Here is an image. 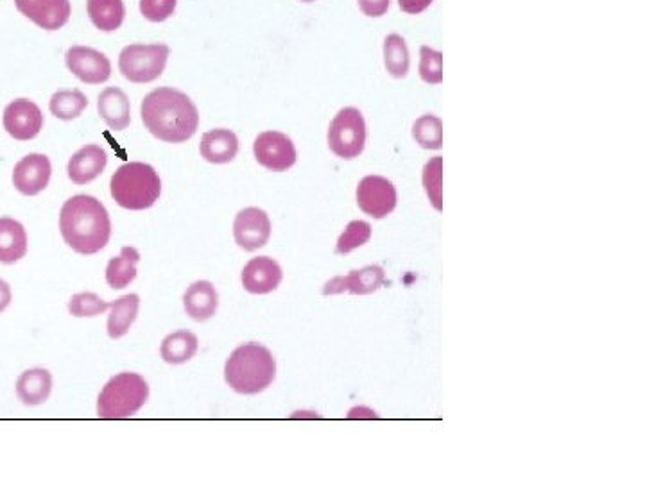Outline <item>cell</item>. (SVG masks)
Listing matches in <instances>:
<instances>
[{"label":"cell","instance_id":"cell-16","mask_svg":"<svg viewBox=\"0 0 645 483\" xmlns=\"http://www.w3.org/2000/svg\"><path fill=\"white\" fill-rule=\"evenodd\" d=\"M282 267L269 256H258L244 265L242 285L250 294H269L282 283Z\"/></svg>","mask_w":645,"mask_h":483},{"label":"cell","instance_id":"cell-3","mask_svg":"<svg viewBox=\"0 0 645 483\" xmlns=\"http://www.w3.org/2000/svg\"><path fill=\"white\" fill-rule=\"evenodd\" d=\"M276 362L262 344L250 342L233 351L224 365V380L239 394L253 396L275 382Z\"/></svg>","mask_w":645,"mask_h":483},{"label":"cell","instance_id":"cell-36","mask_svg":"<svg viewBox=\"0 0 645 483\" xmlns=\"http://www.w3.org/2000/svg\"><path fill=\"white\" fill-rule=\"evenodd\" d=\"M432 2L434 0H398V6L407 15H420L425 9L429 8Z\"/></svg>","mask_w":645,"mask_h":483},{"label":"cell","instance_id":"cell-4","mask_svg":"<svg viewBox=\"0 0 645 483\" xmlns=\"http://www.w3.org/2000/svg\"><path fill=\"white\" fill-rule=\"evenodd\" d=\"M112 197L126 210H147L162 194V181L151 165L131 161L112 176Z\"/></svg>","mask_w":645,"mask_h":483},{"label":"cell","instance_id":"cell-6","mask_svg":"<svg viewBox=\"0 0 645 483\" xmlns=\"http://www.w3.org/2000/svg\"><path fill=\"white\" fill-rule=\"evenodd\" d=\"M169 60V47L165 43H133L124 47L119 56L122 76L131 83H151L164 74Z\"/></svg>","mask_w":645,"mask_h":483},{"label":"cell","instance_id":"cell-14","mask_svg":"<svg viewBox=\"0 0 645 483\" xmlns=\"http://www.w3.org/2000/svg\"><path fill=\"white\" fill-rule=\"evenodd\" d=\"M386 276L384 269L379 265H368L361 271H352L348 276H337L334 280L328 281L323 289L325 296L334 294H353V296H368L373 294L384 285Z\"/></svg>","mask_w":645,"mask_h":483},{"label":"cell","instance_id":"cell-25","mask_svg":"<svg viewBox=\"0 0 645 483\" xmlns=\"http://www.w3.org/2000/svg\"><path fill=\"white\" fill-rule=\"evenodd\" d=\"M86 9L92 24L104 33L117 31L122 26L126 15L122 0H88Z\"/></svg>","mask_w":645,"mask_h":483},{"label":"cell","instance_id":"cell-24","mask_svg":"<svg viewBox=\"0 0 645 483\" xmlns=\"http://www.w3.org/2000/svg\"><path fill=\"white\" fill-rule=\"evenodd\" d=\"M140 253L135 247H122L121 256L112 258L106 267V281L112 289H126L137 278Z\"/></svg>","mask_w":645,"mask_h":483},{"label":"cell","instance_id":"cell-8","mask_svg":"<svg viewBox=\"0 0 645 483\" xmlns=\"http://www.w3.org/2000/svg\"><path fill=\"white\" fill-rule=\"evenodd\" d=\"M253 153L258 163L273 172H285L296 163V147L293 140L278 131H266L257 136Z\"/></svg>","mask_w":645,"mask_h":483},{"label":"cell","instance_id":"cell-38","mask_svg":"<svg viewBox=\"0 0 645 483\" xmlns=\"http://www.w3.org/2000/svg\"><path fill=\"white\" fill-rule=\"evenodd\" d=\"M301 2H316V0H301Z\"/></svg>","mask_w":645,"mask_h":483},{"label":"cell","instance_id":"cell-15","mask_svg":"<svg viewBox=\"0 0 645 483\" xmlns=\"http://www.w3.org/2000/svg\"><path fill=\"white\" fill-rule=\"evenodd\" d=\"M15 4L24 17L45 31H58L69 22V0H15Z\"/></svg>","mask_w":645,"mask_h":483},{"label":"cell","instance_id":"cell-29","mask_svg":"<svg viewBox=\"0 0 645 483\" xmlns=\"http://www.w3.org/2000/svg\"><path fill=\"white\" fill-rule=\"evenodd\" d=\"M413 136L423 149L438 151L443 147V122L434 115H423L414 122Z\"/></svg>","mask_w":645,"mask_h":483},{"label":"cell","instance_id":"cell-1","mask_svg":"<svg viewBox=\"0 0 645 483\" xmlns=\"http://www.w3.org/2000/svg\"><path fill=\"white\" fill-rule=\"evenodd\" d=\"M142 120L158 140L183 144L198 131L199 111L189 95L174 88H156L142 102Z\"/></svg>","mask_w":645,"mask_h":483},{"label":"cell","instance_id":"cell-31","mask_svg":"<svg viewBox=\"0 0 645 483\" xmlns=\"http://www.w3.org/2000/svg\"><path fill=\"white\" fill-rule=\"evenodd\" d=\"M371 238V226L368 222L352 221L337 240V255H350L357 247L364 246Z\"/></svg>","mask_w":645,"mask_h":483},{"label":"cell","instance_id":"cell-7","mask_svg":"<svg viewBox=\"0 0 645 483\" xmlns=\"http://www.w3.org/2000/svg\"><path fill=\"white\" fill-rule=\"evenodd\" d=\"M366 145V122L357 108H343L337 113L328 128V147L332 153L353 160L364 151Z\"/></svg>","mask_w":645,"mask_h":483},{"label":"cell","instance_id":"cell-35","mask_svg":"<svg viewBox=\"0 0 645 483\" xmlns=\"http://www.w3.org/2000/svg\"><path fill=\"white\" fill-rule=\"evenodd\" d=\"M359 6L366 17L380 18L386 15L391 0H359Z\"/></svg>","mask_w":645,"mask_h":483},{"label":"cell","instance_id":"cell-2","mask_svg":"<svg viewBox=\"0 0 645 483\" xmlns=\"http://www.w3.org/2000/svg\"><path fill=\"white\" fill-rule=\"evenodd\" d=\"M61 237L79 255H95L112 237V221L104 204L92 195H74L60 213Z\"/></svg>","mask_w":645,"mask_h":483},{"label":"cell","instance_id":"cell-19","mask_svg":"<svg viewBox=\"0 0 645 483\" xmlns=\"http://www.w3.org/2000/svg\"><path fill=\"white\" fill-rule=\"evenodd\" d=\"M183 306L187 315H190L194 321H208L212 315H215L219 306L217 290L210 281H196L185 292Z\"/></svg>","mask_w":645,"mask_h":483},{"label":"cell","instance_id":"cell-9","mask_svg":"<svg viewBox=\"0 0 645 483\" xmlns=\"http://www.w3.org/2000/svg\"><path fill=\"white\" fill-rule=\"evenodd\" d=\"M357 204L373 219H384L396 208L395 185L380 176H366L357 187Z\"/></svg>","mask_w":645,"mask_h":483},{"label":"cell","instance_id":"cell-17","mask_svg":"<svg viewBox=\"0 0 645 483\" xmlns=\"http://www.w3.org/2000/svg\"><path fill=\"white\" fill-rule=\"evenodd\" d=\"M108 156L99 145H85L69 161V178L76 185H86L99 178L106 169Z\"/></svg>","mask_w":645,"mask_h":483},{"label":"cell","instance_id":"cell-33","mask_svg":"<svg viewBox=\"0 0 645 483\" xmlns=\"http://www.w3.org/2000/svg\"><path fill=\"white\" fill-rule=\"evenodd\" d=\"M108 308L110 305L92 292L76 294L72 296L69 303L70 314L74 317H95V315L104 314Z\"/></svg>","mask_w":645,"mask_h":483},{"label":"cell","instance_id":"cell-10","mask_svg":"<svg viewBox=\"0 0 645 483\" xmlns=\"http://www.w3.org/2000/svg\"><path fill=\"white\" fill-rule=\"evenodd\" d=\"M67 67L74 76L86 85H101L112 76V63L103 52L92 47H70L65 56Z\"/></svg>","mask_w":645,"mask_h":483},{"label":"cell","instance_id":"cell-30","mask_svg":"<svg viewBox=\"0 0 645 483\" xmlns=\"http://www.w3.org/2000/svg\"><path fill=\"white\" fill-rule=\"evenodd\" d=\"M443 183V158L436 156L432 160L427 161L425 169H423V187L425 192L429 195L430 203L432 206L441 212L443 210V197H441V185Z\"/></svg>","mask_w":645,"mask_h":483},{"label":"cell","instance_id":"cell-22","mask_svg":"<svg viewBox=\"0 0 645 483\" xmlns=\"http://www.w3.org/2000/svg\"><path fill=\"white\" fill-rule=\"evenodd\" d=\"M27 253V233L15 219H0V263H15Z\"/></svg>","mask_w":645,"mask_h":483},{"label":"cell","instance_id":"cell-21","mask_svg":"<svg viewBox=\"0 0 645 483\" xmlns=\"http://www.w3.org/2000/svg\"><path fill=\"white\" fill-rule=\"evenodd\" d=\"M52 390V376L47 369H31L18 378L17 394L27 407L45 403Z\"/></svg>","mask_w":645,"mask_h":483},{"label":"cell","instance_id":"cell-32","mask_svg":"<svg viewBox=\"0 0 645 483\" xmlns=\"http://www.w3.org/2000/svg\"><path fill=\"white\" fill-rule=\"evenodd\" d=\"M420 76L427 85H439L443 81V54L423 45L420 49Z\"/></svg>","mask_w":645,"mask_h":483},{"label":"cell","instance_id":"cell-34","mask_svg":"<svg viewBox=\"0 0 645 483\" xmlns=\"http://www.w3.org/2000/svg\"><path fill=\"white\" fill-rule=\"evenodd\" d=\"M178 0H140V11L149 22H164L172 17Z\"/></svg>","mask_w":645,"mask_h":483},{"label":"cell","instance_id":"cell-27","mask_svg":"<svg viewBox=\"0 0 645 483\" xmlns=\"http://www.w3.org/2000/svg\"><path fill=\"white\" fill-rule=\"evenodd\" d=\"M384 63H386L387 72L396 79L407 76L411 67V58H409L407 43L400 34H389L384 40Z\"/></svg>","mask_w":645,"mask_h":483},{"label":"cell","instance_id":"cell-23","mask_svg":"<svg viewBox=\"0 0 645 483\" xmlns=\"http://www.w3.org/2000/svg\"><path fill=\"white\" fill-rule=\"evenodd\" d=\"M199 340L187 330L174 331L165 337L160 355L167 364L180 365L189 362L198 353Z\"/></svg>","mask_w":645,"mask_h":483},{"label":"cell","instance_id":"cell-5","mask_svg":"<svg viewBox=\"0 0 645 483\" xmlns=\"http://www.w3.org/2000/svg\"><path fill=\"white\" fill-rule=\"evenodd\" d=\"M147 398L149 387L140 374H117L99 394L97 416L101 419H128L146 405Z\"/></svg>","mask_w":645,"mask_h":483},{"label":"cell","instance_id":"cell-37","mask_svg":"<svg viewBox=\"0 0 645 483\" xmlns=\"http://www.w3.org/2000/svg\"><path fill=\"white\" fill-rule=\"evenodd\" d=\"M9 303H11V289L6 281L0 280V314L8 308Z\"/></svg>","mask_w":645,"mask_h":483},{"label":"cell","instance_id":"cell-13","mask_svg":"<svg viewBox=\"0 0 645 483\" xmlns=\"http://www.w3.org/2000/svg\"><path fill=\"white\" fill-rule=\"evenodd\" d=\"M51 160L45 154H29L13 170V185L20 194L38 195L51 181Z\"/></svg>","mask_w":645,"mask_h":483},{"label":"cell","instance_id":"cell-26","mask_svg":"<svg viewBox=\"0 0 645 483\" xmlns=\"http://www.w3.org/2000/svg\"><path fill=\"white\" fill-rule=\"evenodd\" d=\"M140 308V297L137 294L121 297L110 305V317H108V335L112 339H121L128 333L131 324L135 322Z\"/></svg>","mask_w":645,"mask_h":483},{"label":"cell","instance_id":"cell-20","mask_svg":"<svg viewBox=\"0 0 645 483\" xmlns=\"http://www.w3.org/2000/svg\"><path fill=\"white\" fill-rule=\"evenodd\" d=\"M99 115L104 122L115 129L122 131L131 122V106H129L128 95L122 92L121 88H106L103 94L99 95Z\"/></svg>","mask_w":645,"mask_h":483},{"label":"cell","instance_id":"cell-18","mask_svg":"<svg viewBox=\"0 0 645 483\" xmlns=\"http://www.w3.org/2000/svg\"><path fill=\"white\" fill-rule=\"evenodd\" d=\"M199 151L208 163L223 165L230 163L239 153V140L230 129H214L203 135Z\"/></svg>","mask_w":645,"mask_h":483},{"label":"cell","instance_id":"cell-28","mask_svg":"<svg viewBox=\"0 0 645 483\" xmlns=\"http://www.w3.org/2000/svg\"><path fill=\"white\" fill-rule=\"evenodd\" d=\"M88 99L79 90H61L52 95L49 108L54 117L61 120L78 119L79 115L86 110Z\"/></svg>","mask_w":645,"mask_h":483},{"label":"cell","instance_id":"cell-12","mask_svg":"<svg viewBox=\"0 0 645 483\" xmlns=\"http://www.w3.org/2000/svg\"><path fill=\"white\" fill-rule=\"evenodd\" d=\"M42 128V110L33 101L17 99L9 102L8 108L4 110V129L15 140H33L40 135Z\"/></svg>","mask_w":645,"mask_h":483},{"label":"cell","instance_id":"cell-11","mask_svg":"<svg viewBox=\"0 0 645 483\" xmlns=\"http://www.w3.org/2000/svg\"><path fill=\"white\" fill-rule=\"evenodd\" d=\"M233 237L244 251H257L271 237V221L260 208H244L233 222Z\"/></svg>","mask_w":645,"mask_h":483}]
</instances>
